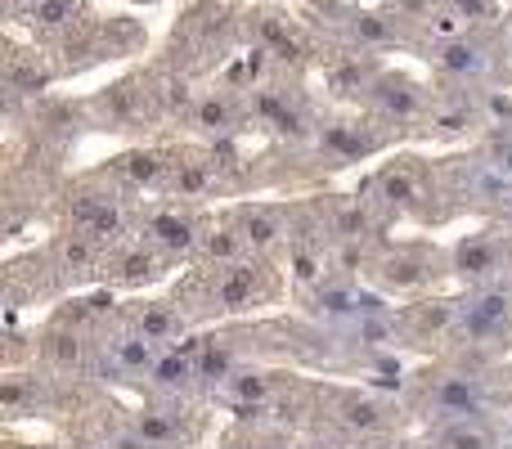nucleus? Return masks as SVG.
I'll return each instance as SVG.
<instances>
[{
	"label": "nucleus",
	"mask_w": 512,
	"mask_h": 449,
	"mask_svg": "<svg viewBox=\"0 0 512 449\" xmlns=\"http://www.w3.org/2000/svg\"><path fill=\"white\" fill-rule=\"evenodd\" d=\"M378 189H382V198H387V203L409 207V203H418V198H423V171L414 167V158H400V162H391V167L378 176Z\"/></svg>",
	"instance_id": "nucleus-21"
},
{
	"label": "nucleus",
	"mask_w": 512,
	"mask_h": 449,
	"mask_svg": "<svg viewBox=\"0 0 512 449\" xmlns=\"http://www.w3.org/2000/svg\"><path fill=\"white\" fill-rule=\"evenodd\" d=\"M315 135H319V149H324L333 162H360L378 149V135H369L355 122H324Z\"/></svg>",
	"instance_id": "nucleus-14"
},
{
	"label": "nucleus",
	"mask_w": 512,
	"mask_h": 449,
	"mask_svg": "<svg viewBox=\"0 0 512 449\" xmlns=\"http://www.w3.org/2000/svg\"><path fill=\"white\" fill-rule=\"evenodd\" d=\"M436 68L454 81H481L490 72V54L481 41H472L468 32H459V36H445V41L436 45Z\"/></svg>",
	"instance_id": "nucleus-7"
},
{
	"label": "nucleus",
	"mask_w": 512,
	"mask_h": 449,
	"mask_svg": "<svg viewBox=\"0 0 512 449\" xmlns=\"http://www.w3.org/2000/svg\"><path fill=\"white\" fill-rule=\"evenodd\" d=\"M445 9H450L454 18H459L463 27H472V23H490V18L499 14V0H441Z\"/></svg>",
	"instance_id": "nucleus-31"
},
{
	"label": "nucleus",
	"mask_w": 512,
	"mask_h": 449,
	"mask_svg": "<svg viewBox=\"0 0 512 449\" xmlns=\"http://www.w3.org/2000/svg\"><path fill=\"white\" fill-rule=\"evenodd\" d=\"M144 234H149L153 247H162V252H171V256L198 252V243H203V234H198L194 216L180 212V207H162V212H153L149 225H144Z\"/></svg>",
	"instance_id": "nucleus-10"
},
{
	"label": "nucleus",
	"mask_w": 512,
	"mask_h": 449,
	"mask_svg": "<svg viewBox=\"0 0 512 449\" xmlns=\"http://www.w3.org/2000/svg\"><path fill=\"white\" fill-rule=\"evenodd\" d=\"M427 449H504V441L486 418H454V423H436Z\"/></svg>",
	"instance_id": "nucleus-13"
},
{
	"label": "nucleus",
	"mask_w": 512,
	"mask_h": 449,
	"mask_svg": "<svg viewBox=\"0 0 512 449\" xmlns=\"http://www.w3.org/2000/svg\"><path fill=\"white\" fill-rule=\"evenodd\" d=\"M252 32H256V45L270 50V59H297L301 54V36H297V27L288 23V14L261 9V14L252 18Z\"/></svg>",
	"instance_id": "nucleus-17"
},
{
	"label": "nucleus",
	"mask_w": 512,
	"mask_h": 449,
	"mask_svg": "<svg viewBox=\"0 0 512 449\" xmlns=\"http://www.w3.org/2000/svg\"><path fill=\"white\" fill-rule=\"evenodd\" d=\"M162 351H167V346L153 342V337L140 333L135 324H126L122 333L108 337V360H113V369L126 373V378H149Z\"/></svg>",
	"instance_id": "nucleus-5"
},
{
	"label": "nucleus",
	"mask_w": 512,
	"mask_h": 449,
	"mask_svg": "<svg viewBox=\"0 0 512 449\" xmlns=\"http://www.w3.org/2000/svg\"><path fill=\"white\" fill-rule=\"evenodd\" d=\"M459 324V301H423L405 315V333L409 337H427V333H454Z\"/></svg>",
	"instance_id": "nucleus-22"
},
{
	"label": "nucleus",
	"mask_w": 512,
	"mask_h": 449,
	"mask_svg": "<svg viewBox=\"0 0 512 449\" xmlns=\"http://www.w3.org/2000/svg\"><path fill=\"white\" fill-rule=\"evenodd\" d=\"M189 113H194V126H203L207 135H230L239 126V99L230 90H207V95H198V104Z\"/></svg>",
	"instance_id": "nucleus-19"
},
{
	"label": "nucleus",
	"mask_w": 512,
	"mask_h": 449,
	"mask_svg": "<svg viewBox=\"0 0 512 449\" xmlns=\"http://www.w3.org/2000/svg\"><path fill=\"white\" fill-rule=\"evenodd\" d=\"M360 292L364 288H355V283H319L310 310H315L324 324H346V319L360 315Z\"/></svg>",
	"instance_id": "nucleus-20"
},
{
	"label": "nucleus",
	"mask_w": 512,
	"mask_h": 449,
	"mask_svg": "<svg viewBox=\"0 0 512 449\" xmlns=\"http://www.w3.org/2000/svg\"><path fill=\"white\" fill-rule=\"evenodd\" d=\"M306 449H346V445H337V441H310Z\"/></svg>",
	"instance_id": "nucleus-36"
},
{
	"label": "nucleus",
	"mask_w": 512,
	"mask_h": 449,
	"mask_svg": "<svg viewBox=\"0 0 512 449\" xmlns=\"http://www.w3.org/2000/svg\"><path fill=\"white\" fill-rule=\"evenodd\" d=\"M221 391L239 409H256V405H270V400L279 396V378H274L270 369H234L230 378L221 382Z\"/></svg>",
	"instance_id": "nucleus-16"
},
{
	"label": "nucleus",
	"mask_w": 512,
	"mask_h": 449,
	"mask_svg": "<svg viewBox=\"0 0 512 449\" xmlns=\"http://www.w3.org/2000/svg\"><path fill=\"white\" fill-rule=\"evenodd\" d=\"M248 247V238H243V229H212V234H203V243H198V252L207 256V261L216 265H234L239 261V252Z\"/></svg>",
	"instance_id": "nucleus-26"
},
{
	"label": "nucleus",
	"mask_w": 512,
	"mask_h": 449,
	"mask_svg": "<svg viewBox=\"0 0 512 449\" xmlns=\"http://www.w3.org/2000/svg\"><path fill=\"white\" fill-rule=\"evenodd\" d=\"M131 324L140 328V333H149L153 342H162V346H171L180 333H185V315H180L176 306H167V301H135Z\"/></svg>",
	"instance_id": "nucleus-18"
},
{
	"label": "nucleus",
	"mask_w": 512,
	"mask_h": 449,
	"mask_svg": "<svg viewBox=\"0 0 512 449\" xmlns=\"http://www.w3.org/2000/svg\"><path fill=\"white\" fill-rule=\"evenodd\" d=\"M342 32L360 45V54L364 50H387V45L400 41V32H396L391 18L369 14V9H355V5H342Z\"/></svg>",
	"instance_id": "nucleus-15"
},
{
	"label": "nucleus",
	"mask_w": 512,
	"mask_h": 449,
	"mask_svg": "<svg viewBox=\"0 0 512 449\" xmlns=\"http://www.w3.org/2000/svg\"><path fill=\"white\" fill-rule=\"evenodd\" d=\"M486 162L499 171V176H508V180H512V135H495V140H490Z\"/></svg>",
	"instance_id": "nucleus-34"
},
{
	"label": "nucleus",
	"mask_w": 512,
	"mask_h": 449,
	"mask_svg": "<svg viewBox=\"0 0 512 449\" xmlns=\"http://www.w3.org/2000/svg\"><path fill=\"white\" fill-rule=\"evenodd\" d=\"M450 270L459 274L468 288H486V283H499L508 270V247L490 234H468L454 243L450 252Z\"/></svg>",
	"instance_id": "nucleus-3"
},
{
	"label": "nucleus",
	"mask_w": 512,
	"mask_h": 449,
	"mask_svg": "<svg viewBox=\"0 0 512 449\" xmlns=\"http://www.w3.org/2000/svg\"><path fill=\"white\" fill-rule=\"evenodd\" d=\"M117 171H122L131 185H144V189H158L162 180H167V162H162L158 149H135L126 153V158H117Z\"/></svg>",
	"instance_id": "nucleus-25"
},
{
	"label": "nucleus",
	"mask_w": 512,
	"mask_h": 449,
	"mask_svg": "<svg viewBox=\"0 0 512 449\" xmlns=\"http://www.w3.org/2000/svg\"><path fill=\"white\" fill-rule=\"evenodd\" d=\"M472 117H477V108H468V104H432V108H427V122H432L441 135L463 131Z\"/></svg>",
	"instance_id": "nucleus-30"
},
{
	"label": "nucleus",
	"mask_w": 512,
	"mask_h": 449,
	"mask_svg": "<svg viewBox=\"0 0 512 449\" xmlns=\"http://www.w3.org/2000/svg\"><path fill=\"white\" fill-rule=\"evenodd\" d=\"M198 382H212V387H221L225 378H230L234 369H239V355H234L230 342H216V337H207L203 346H198Z\"/></svg>",
	"instance_id": "nucleus-24"
},
{
	"label": "nucleus",
	"mask_w": 512,
	"mask_h": 449,
	"mask_svg": "<svg viewBox=\"0 0 512 449\" xmlns=\"http://www.w3.org/2000/svg\"><path fill=\"white\" fill-rule=\"evenodd\" d=\"M256 297H261V270H252V265H216L212 292H207V301L216 310H248L256 306Z\"/></svg>",
	"instance_id": "nucleus-8"
},
{
	"label": "nucleus",
	"mask_w": 512,
	"mask_h": 449,
	"mask_svg": "<svg viewBox=\"0 0 512 449\" xmlns=\"http://www.w3.org/2000/svg\"><path fill=\"white\" fill-rule=\"evenodd\" d=\"M45 351H50V355H59V364H63V369H72V364H77V369H81V364H86V342H81L77 333H54Z\"/></svg>",
	"instance_id": "nucleus-32"
},
{
	"label": "nucleus",
	"mask_w": 512,
	"mask_h": 449,
	"mask_svg": "<svg viewBox=\"0 0 512 449\" xmlns=\"http://www.w3.org/2000/svg\"><path fill=\"white\" fill-rule=\"evenodd\" d=\"M135 432H140L149 445H158V449H171L180 441V423L171 414H162V409H149V414L135 418Z\"/></svg>",
	"instance_id": "nucleus-28"
},
{
	"label": "nucleus",
	"mask_w": 512,
	"mask_h": 449,
	"mask_svg": "<svg viewBox=\"0 0 512 449\" xmlns=\"http://www.w3.org/2000/svg\"><path fill=\"white\" fill-rule=\"evenodd\" d=\"M337 423L346 427V432H360V436H373V432H387L391 427V405L387 400H378L373 391H342L333 405Z\"/></svg>",
	"instance_id": "nucleus-9"
},
{
	"label": "nucleus",
	"mask_w": 512,
	"mask_h": 449,
	"mask_svg": "<svg viewBox=\"0 0 512 449\" xmlns=\"http://www.w3.org/2000/svg\"><path fill=\"white\" fill-rule=\"evenodd\" d=\"M369 95L391 122H418V117H427V108H432L427 104V90L418 86V81H409L405 72H382V77H373Z\"/></svg>",
	"instance_id": "nucleus-4"
},
{
	"label": "nucleus",
	"mask_w": 512,
	"mask_h": 449,
	"mask_svg": "<svg viewBox=\"0 0 512 449\" xmlns=\"http://www.w3.org/2000/svg\"><path fill=\"white\" fill-rule=\"evenodd\" d=\"M490 382L481 373H468V369H454V373H441L436 382H427L423 391V405L432 409L436 423H454V418H486L490 409Z\"/></svg>",
	"instance_id": "nucleus-2"
},
{
	"label": "nucleus",
	"mask_w": 512,
	"mask_h": 449,
	"mask_svg": "<svg viewBox=\"0 0 512 449\" xmlns=\"http://www.w3.org/2000/svg\"><path fill=\"white\" fill-rule=\"evenodd\" d=\"M239 229H243V238H248V247H270L288 234V216H283L279 207H243Z\"/></svg>",
	"instance_id": "nucleus-23"
},
{
	"label": "nucleus",
	"mask_w": 512,
	"mask_h": 449,
	"mask_svg": "<svg viewBox=\"0 0 512 449\" xmlns=\"http://www.w3.org/2000/svg\"><path fill=\"white\" fill-rule=\"evenodd\" d=\"M216 180V162H180L176 171V189L180 198H203Z\"/></svg>",
	"instance_id": "nucleus-29"
},
{
	"label": "nucleus",
	"mask_w": 512,
	"mask_h": 449,
	"mask_svg": "<svg viewBox=\"0 0 512 449\" xmlns=\"http://www.w3.org/2000/svg\"><path fill=\"white\" fill-rule=\"evenodd\" d=\"M454 337H463L468 346H504L512 337V288L504 283L472 288V297L459 306Z\"/></svg>",
	"instance_id": "nucleus-1"
},
{
	"label": "nucleus",
	"mask_w": 512,
	"mask_h": 449,
	"mask_svg": "<svg viewBox=\"0 0 512 449\" xmlns=\"http://www.w3.org/2000/svg\"><path fill=\"white\" fill-rule=\"evenodd\" d=\"M432 279H436L432 256L418 252V247H400V252H391L387 261H382V288L396 292V297H414V292H423Z\"/></svg>",
	"instance_id": "nucleus-6"
},
{
	"label": "nucleus",
	"mask_w": 512,
	"mask_h": 449,
	"mask_svg": "<svg viewBox=\"0 0 512 449\" xmlns=\"http://www.w3.org/2000/svg\"><path fill=\"white\" fill-rule=\"evenodd\" d=\"M364 373H369V387H378V391L405 387V360H400V355H391V351L364 355Z\"/></svg>",
	"instance_id": "nucleus-27"
},
{
	"label": "nucleus",
	"mask_w": 512,
	"mask_h": 449,
	"mask_svg": "<svg viewBox=\"0 0 512 449\" xmlns=\"http://www.w3.org/2000/svg\"><path fill=\"white\" fill-rule=\"evenodd\" d=\"M86 18L81 0H27L23 5V23L41 36H72Z\"/></svg>",
	"instance_id": "nucleus-12"
},
{
	"label": "nucleus",
	"mask_w": 512,
	"mask_h": 449,
	"mask_svg": "<svg viewBox=\"0 0 512 449\" xmlns=\"http://www.w3.org/2000/svg\"><path fill=\"white\" fill-rule=\"evenodd\" d=\"M122 279H126V283L153 279V256H149V252H126V256H122Z\"/></svg>",
	"instance_id": "nucleus-35"
},
{
	"label": "nucleus",
	"mask_w": 512,
	"mask_h": 449,
	"mask_svg": "<svg viewBox=\"0 0 512 449\" xmlns=\"http://www.w3.org/2000/svg\"><path fill=\"white\" fill-rule=\"evenodd\" d=\"M252 113L261 117V126H270V131L288 135V140H306V135H310L306 113H301V108L292 104V99L283 95V90H265V86H256V90H252Z\"/></svg>",
	"instance_id": "nucleus-11"
},
{
	"label": "nucleus",
	"mask_w": 512,
	"mask_h": 449,
	"mask_svg": "<svg viewBox=\"0 0 512 449\" xmlns=\"http://www.w3.org/2000/svg\"><path fill=\"white\" fill-rule=\"evenodd\" d=\"M481 113H486L495 126H512V95L486 90V99H481Z\"/></svg>",
	"instance_id": "nucleus-33"
}]
</instances>
